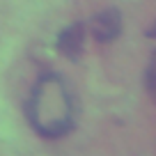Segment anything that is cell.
<instances>
[{
	"mask_svg": "<svg viewBox=\"0 0 156 156\" xmlns=\"http://www.w3.org/2000/svg\"><path fill=\"white\" fill-rule=\"evenodd\" d=\"M28 119L44 138H60L69 133L76 122V103L69 85L58 73L37 80L28 101Z\"/></svg>",
	"mask_w": 156,
	"mask_h": 156,
	"instance_id": "cell-1",
	"label": "cell"
},
{
	"mask_svg": "<svg viewBox=\"0 0 156 156\" xmlns=\"http://www.w3.org/2000/svg\"><path fill=\"white\" fill-rule=\"evenodd\" d=\"M145 90H147V94L151 97V101L156 103V53L151 55L149 64H147V71H145Z\"/></svg>",
	"mask_w": 156,
	"mask_h": 156,
	"instance_id": "cell-4",
	"label": "cell"
},
{
	"mask_svg": "<svg viewBox=\"0 0 156 156\" xmlns=\"http://www.w3.org/2000/svg\"><path fill=\"white\" fill-rule=\"evenodd\" d=\"M90 32L97 39L99 44H110L119 37L122 32V14L110 7V9H103L90 21Z\"/></svg>",
	"mask_w": 156,
	"mask_h": 156,
	"instance_id": "cell-2",
	"label": "cell"
},
{
	"mask_svg": "<svg viewBox=\"0 0 156 156\" xmlns=\"http://www.w3.org/2000/svg\"><path fill=\"white\" fill-rule=\"evenodd\" d=\"M85 34H87V25L83 21L67 25L58 37V51L69 60H78L85 48Z\"/></svg>",
	"mask_w": 156,
	"mask_h": 156,
	"instance_id": "cell-3",
	"label": "cell"
},
{
	"mask_svg": "<svg viewBox=\"0 0 156 156\" xmlns=\"http://www.w3.org/2000/svg\"><path fill=\"white\" fill-rule=\"evenodd\" d=\"M147 37H149V39H156V23L151 25L149 30H147Z\"/></svg>",
	"mask_w": 156,
	"mask_h": 156,
	"instance_id": "cell-5",
	"label": "cell"
}]
</instances>
